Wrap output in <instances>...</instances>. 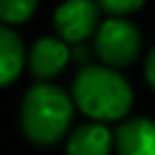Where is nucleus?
Returning <instances> with one entry per match:
<instances>
[{
	"label": "nucleus",
	"mask_w": 155,
	"mask_h": 155,
	"mask_svg": "<svg viewBox=\"0 0 155 155\" xmlns=\"http://www.w3.org/2000/svg\"><path fill=\"white\" fill-rule=\"evenodd\" d=\"M75 107L94 121L124 119L133 104L131 85L111 65H85L73 78Z\"/></svg>",
	"instance_id": "1"
},
{
	"label": "nucleus",
	"mask_w": 155,
	"mask_h": 155,
	"mask_svg": "<svg viewBox=\"0 0 155 155\" xmlns=\"http://www.w3.org/2000/svg\"><path fill=\"white\" fill-rule=\"evenodd\" d=\"M75 99L51 82H36L27 90L19 109L24 136L34 145H53L73 121Z\"/></svg>",
	"instance_id": "2"
},
{
	"label": "nucleus",
	"mask_w": 155,
	"mask_h": 155,
	"mask_svg": "<svg viewBox=\"0 0 155 155\" xmlns=\"http://www.w3.org/2000/svg\"><path fill=\"white\" fill-rule=\"evenodd\" d=\"M94 53L104 65L126 68L140 53V34L138 27L124 17H109L99 24L94 34Z\"/></svg>",
	"instance_id": "3"
},
{
	"label": "nucleus",
	"mask_w": 155,
	"mask_h": 155,
	"mask_svg": "<svg viewBox=\"0 0 155 155\" xmlns=\"http://www.w3.org/2000/svg\"><path fill=\"white\" fill-rule=\"evenodd\" d=\"M53 24L61 39L80 44L99 29V5L94 0H65L56 7Z\"/></svg>",
	"instance_id": "4"
},
{
	"label": "nucleus",
	"mask_w": 155,
	"mask_h": 155,
	"mask_svg": "<svg viewBox=\"0 0 155 155\" xmlns=\"http://www.w3.org/2000/svg\"><path fill=\"white\" fill-rule=\"evenodd\" d=\"M70 61V48L65 39L44 36L39 39L29 51V70L36 80H51L56 78Z\"/></svg>",
	"instance_id": "5"
},
{
	"label": "nucleus",
	"mask_w": 155,
	"mask_h": 155,
	"mask_svg": "<svg viewBox=\"0 0 155 155\" xmlns=\"http://www.w3.org/2000/svg\"><path fill=\"white\" fill-rule=\"evenodd\" d=\"M114 145L119 155H155V121L148 116L124 121L114 133Z\"/></svg>",
	"instance_id": "6"
},
{
	"label": "nucleus",
	"mask_w": 155,
	"mask_h": 155,
	"mask_svg": "<svg viewBox=\"0 0 155 155\" xmlns=\"http://www.w3.org/2000/svg\"><path fill=\"white\" fill-rule=\"evenodd\" d=\"M114 145V133L104 121H92L78 126L65 145V155H109Z\"/></svg>",
	"instance_id": "7"
},
{
	"label": "nucleus",
	"mask_w": 155,
	"mask_h": 155,
	"mask_svg": "<svg viewBox=\"0 0 155 155\" xmlns=\"http://www.w3.org/2000/svg\"><path fill=\"white\" fill-rule=\"evenodd\" d=\"M24 68V44L15 29L0 24V87L15 82Z\"/></svg>",
	"instance_id": "8"
},
{
	"label": "nucleus",
	"mask_w": 155,
	"mask_h": 155,
	"mask_svg": "<svg viewBox=\"0 0 155 155\" xmlns=\"http://www.w3.org/2000/svg\"><path fill=\"white\" fill-rule=\"evenodd\" d=\"M36 10V0H0V22L2 24H22Z\"/></svg>",
	"instance_id": "9"
},
{
	"label": "nucleus",
	"mask_w": 155,
	"mask_h": 155,
	"mask_svg": "<svg viewBox=\"0 0 155 155\" xmlns=\"http://www.w3.org/2000/svg\"><path fill=\"white\" fill-rule=\"evenodd\" d=\"M94 2L99 5V10H104L111 17H126L145 5V0H94Z\"/></svg>",
	"instance_id": "10"
},
{
	"label": "nucleus",
	"mask_w": 155,
	"mask_h": 155,
	"mask_svg": "<svg viewBox=\"0 0 155 155\" xmlns=\"http://www.w3.org/2000/svg\"><path fill=\"white\" fill-rule=\"evenodd\" d=\"M145 80H148V85L155 90V48L148 53V58H145Z\"/></svg>",
	"instance_id": "11"
}]
</instances>
